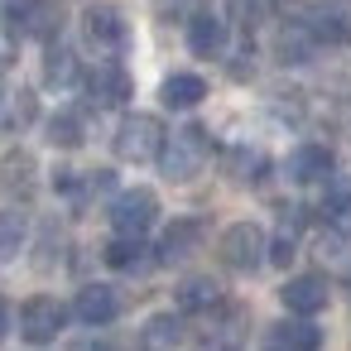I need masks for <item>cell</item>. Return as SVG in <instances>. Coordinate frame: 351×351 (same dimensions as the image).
Instances as JSON below:
<instances>
[{
    "mask_svg": "<svg viewBox=\"0 0 351 351\" xmlns=\"http://www.w3.org/2000/svg\"><path fill=\"white\" fill-rule=\"evenodd\" d=\"M212 159V135L202 130V125H183V130H173V135H164V149H159V173L169 178V183H188V178H197L202 173V164Z\"/></svg>",
    "mask_w": 351,
    "mask_h": 351,
    "instance_id": "obj_1",
    "label": "cell"
},
{
    "mask_svg": "<svg viewBox=\"0 0 351 351\" xmlns=\"http://www.w3.org/2000/svg\"><path fill=\"white\" fill-rule=\"evenodd\" d=\"M164 135H169V130H164L159 116L135 111V116H125V121L116 125L111 149H116V159H125V164H154L159 149H164Z\"/></svg>",
    "mask_w": 351,
    "mask_h": 351,
    "instance_id": "obj_2",
    "label": "cell"
},
{
    "mask_svg": "<svg viewBox=\"0 0 351 351\" xmlns=\"http://www.w3.org/2000/svg\"><path fill=\"white\" fill-rule=\"evenodd\" d=\"M265 241H269V236H265L255 221H231V226L221 231V241H217V255H221L226 269L250 274V269L265 265Z\"/></svg>",
    "mask_w": 351,
    "mask_h": 351,
    "instance_id": "obj_3",
    "label": "cell"
},
{
    "mask_svg": "<svg viewBox=\"0 0 351 351\" xmlns=\"http://www.w3.org/2000/svg\"><path fill=\"white\" fill-rule=\"evenodd\" d=\"M82 39H87L97 53H125L130 25H125V15H121V5H111V0L87 5V10H82Z\"/></svg>",
    "mask_w": 351,
    "mask_h": 351,
    "instance_id": "obj_4",
    "label": "cell"
},
{
    "mask_svg": "<svg viewBox=\"0 0 351 351\" xmlns=\"http://www.w3.org/2000/svg\"><path fill=\"white\" fill-rule=\"evenodd\" d=\"M63 327H68V308H63L53 293H34V298H25V308H20V337H25L29 346L53 341Z\"/></svg>",
    "mask_w": 351,
    "mask_h": 351,
    "instance_id": "obj_5",
    "label": "cell"
},
{
    "mask_svg": "<svg viewBox=\"0 0 351 351\" xmlns=\"http://www.w3.org/2000/svg\"><path fill=\"white\" fill-rule=\"evenodd\" d=\"M154 221H159V197H154L149 188H125V193H116V202H111V226H116V236H145Z\"/></svg>",
    "mask_w": 351,
    "mask_h": 351,
    "instance_id": "obj_6",
    "label": "cell"
},
{
    "mask_svg": "<svg viewBox=\"0 0 351 351\" xmlns=\"http://www.w3.org/2000/svg\"><path fill=\"white\" fill-rule=\"evenodd\" d=\"M82 82H87L92 106H125L130 92H135V82H130V73H125L121 63H97Z\"/></svg>",
    "mask_w": 351,
    "mask_h": 351,
    "instance_id": "obj_7",
    "label": "cell"
},
{
    "mask_svg": "<svg viewBox=\"0 0 351 351\" xmlns=\"http://www.w3.org/2000/svg\"><path fill=\"white\" fill-rule=\"evenodd\" d=\"M332 169H337V159H332V149H327V145H298V149L289 154V164H284L289 183H298V188L327 183V178H332Z\"/></svg>",
    "mask_w": 351,
    "mask_h": 351,
    "instance_id": "obj_8",
    "label": "cell"
},
{
    "mask_svg": "<svg viewBox=\"0 0 351 351\" xmlns=\"http://www.w3.org/2000/svg\"><path fill=\"white\" fill-rule=\"evenodd\" d=\"M73 317L87 322V327H106V322H116V317H121V298H116V289H111V284H82L77 298H73Z\"/></svg>",
    "mask_w": 351,
    "mask_h": 351,
    "instance_id": "obj_9",
    "label": "cell"
},
{
    "mask_svg": "<svg viewBox=\"0 0 351 351\" xmlns=\"http://www.w3.org/2000/svg\"><path fill=\"white\" fill-rule=\"evenodd\" d=\"M34 188H39V164H34V154H29V149H10L5 159H0V193L29 202Z\"/></svg>",
    "mask_w": 351,
    "mask_h": 351,
    "instance_id": "obj_10",
    "label": "cell"
},
{
    "mask_svg": "<svg viewBox=\"0 0 351 351\" xmlns=\"http://www.w3.org/2000/svg\"><path fill=\"white\" fill-rule=\"evenodd\" d=\"M317 346H322V327L313 317H298V313L274 322L265 337V351H317Z\"/></svg>",
    "mask_w": 351,
    "mask_h": 351,
    "instance_id": "obj_11",
    "label": "cell"
},
{
    "mask_svg": "<svg viewBox=\"0 0 351 351\" xmlns=\"http://www.w3.org/2000/svg\"><path fill=\"white\" fill-rule=\"evenodd\" d=\"M197 241H202V221L197 217H178V221L164 226V236L154 245V260L159 265H178V260H188L197 250Z\"/></svg>",
    "mask_w": 351,
    "mask_h": 351,
    "instance_id": "obj_12",
    "label": "cell"
},
{
    "mask_svg": "<svg viewBox=\"0 0 351 351\" xmlns=\"http://www.w3.org/2000/svg\"><path fill=\"white\" fill-rule=\"evenodd\" d=\"M279 303H284L289 313H298V317H313V313L327 308V279H322V274H293V279L279 289Z\"/></svg>",
    "mask_w": 351,
    "mask_h": 351,
    "instance_id": "obj_13",
    "label": "cell"
},
{
    "mask_svg": "<svg viewBox=\"0 0 351 351\" xmlns=\"http://www.w3.org/2000/svg\"><path fill=\"white\" fill-rule=\"evenodd\" d=\"M303 29L313 34V44H351V10L346 5H313L303 15Z\"/></svg>",
    "mask_w": 351,
    "mask_h": 351,
    "instance_id": "obj_14",
    "label": "cell"
},
{
    "mask_svg": "<svg viewBox=\"0 0 351 351\" xmlns=\"http://www.w3.org/2000/svg\"><path fill=\"white\" fill-rule=\"evenodd\" d=\"M188 49L197 58H221V49H226V20L212 15V10H197L188 20Z\"/></svg>",
    "mask_w": 351,
    "mask_h": 351,
    "instance_id": "obj_15",
    "label": "cell"
},
{
    "mask_svg": "<svg viewBox=\"0 0 351 351\" xmlns=\"http://www.w3.org/2000/svg\"><path fill=\"white\" fill-rule=\"evenodd\" d=\"M77 82H82L77 53H73L68 44H58V39H49V49H44V87L68 92V87H77Z\"/></svg>",
    "mask_w": 351,
    "mask_h": 351,
    "instance_id": "obj_16",
    "label": "cell"
},
{
    "mask_svg": "<svg viewBox=\"0 0 351 351\" xmlns=\"http://www.w3.org/2000/svg\"><path fill=\"white\" fill-rule=\"evenodd\" d=\"M202 97H207V82H202L197 73H169L164 87H159V101H164L169 111H193Z\"/></svg>",
    "mask_w": 351,
    "mask_h": 351,
    "instance_id": "obj_17",
    "label": "cell"
},
{
    "mask_svg": "<svg viewBox=\"0 0 351 351\" xmlns=\"http://www.w3.org/2000/svg\"><path fill=\"white\" fill-rule=\"evenodd\" d=\"M317 217L332 231H351V183L346 178H327V188L317 197Z\"/></svg>",
    "mask_w": 351,
    "mask_h": 351,
    "instance_id": "obj_18",
    "label": "cell"
},
{
    "mask_svg": "<svg viewBox=\"0 0 351 351\" xmlns=\"http://www.w3.org/2000/svg\"><path fill=\"white\" fill-rule=\"evenodd\" d=\"M221 303L226 298H221L217 279H207V274H193L178 284V313H217Z\"/></svg>",
    "mask_w": 351,
    "mask_h": 351,
    "instance_id": "obj_19",
    "label": "cell"
},
{
    "mask_svg": "<svg viewBox=\"0 0 351 351\" xmlns=\"http://www.w3.org/2000/svg\"><path fill=\"white\" fill-rule=\"evenodd\" d=\"M106 265L135 274V269L154 265V250L145 245V236H111V245H106Z\"/></svg>",
    "mask_w": 351,
    "mask_h": 351,
    "instance_id": "obj_20",
    "label": "cell"
},
{
    "mask_svg": "<svg viewBox=\"0 0 351 351\" xmlns=\"http://www.w3.org/2000/svg\"><path fill=\"white\" fill-rule=\"evenodd\" d=\"M221 169H226L231 183H260V178L269 173V159H265L260 149H250V145H236V149H226Z\"/></svg>",
    "mask_w": 351,
    "mask_h": 351,
    "instance_id": "obj_21",
    "label": "cell"
},
{
    "mask_svg": "<svg viewBox=\"0 0 351 351\" xmlns=\"http://www.w3.org/2000/svg\"><path fill=\"white\" fill-rule=\"evenodd\" d=\"M140 341H145V351H178L183 346V317L178 313H154L145 322Z\"/></svg>",
    "mask_w": 351,
    "mask_h": 351,
    "instance_id": "obj_22",
    "label": "cell"
},
{
    "mask_svg": "<svg viewBox=\"0 0 351 351\" xmlns=\"http://www.w3.org/2000/svg\"><path fill=\"white\" fill-rule=\"evenodd\" d=\"M44 135H49L53 149H77L87 140V121H82V111H53L44 121Z\"/></svg>",
    "mask_w": 351,
    "mask_h": 351,
    "instance_id": "obj_23",
    "label": "cell"
},
{
    "mask_svg": "<svg viewBox=\"0 0 351 351\" xmlns=\"http://www.w3.org/2000/svg\"><path fill=\"white\" fill-rule=\"evenodd\" d=\"M313 49H317V44H313V34L303 29V20H293V25L279 29V58H284V63H308Z\"/></svg>",
    "mask_w": 351,
    "mask_h": 351,
    "instance_id": "obj_24",
    "label": "cell"
},
{
    "mask_svg": "<svg viewBox=\"0 0 351 351\" xmlns=\"http://www.w3.org/2000/svg\"><path fill=\"white\" fill-rule=\"evenodd\" d=\"M25 236H29L25 212H0V265L15 260V255L25 250Z\"/></svg>",
    "mask_w": 351,
    "mask_h": 351,
    "instance_id": "obj_25",
    "label": "cell"
},
{
    "mask_svg": "<svg viewBox=\"0 0 351 351\" xmlns=\"http://www.w3.org/2000/svg\"><path fill=\"white\" fill-rule=\"evenodd\" d=\"M34 10H39V0H0V29L5 34H29L34 29Z\"/></svg>",
    "mask_w": 351,
    "mask_h": 351,
    "instance_id": "obj_26",
    "label": "cell"
},
{
    "mask_svg": "<svg viewBox=\"0 0 351 351\" xmlns=\"http://www.w3.org/2000/svg\"><path fill=\"white\" fill-rule=\"evenodd\" d=\"M298 255V245H293V231H279L274 241H265V260L269 265H279V269H289V260Z\"/></svg>",
    "mask_w": 351,
    "mask_h": 351,
    "instance_id": "obj_27",
    "label": "cell"
},
{
    "mask_svg": "<svg viewBox=\"0 0 351 351\" xmlns=\"http://www.w3.org/2000/svg\"><path fill=\"white\" fill-rule=\"evenodd\" d=\"M15 125V92L0 82V130H10Z\"/></svg>",
    "mask_w": 351,
    "mask_h": 351,
    "instance_id": "obj_28",
    "label": "cell"
},
{
    "mask_svg": "<svg viewBox=\"0 0 351 351\" xmlns=\"http://www.w3.org/2000/svg\"><path fill=\"white\" fill-rule=\"evenodd\" d=\"M73 351H116V346H111V341H77Z\"/></svg>",
    "mask_w": 351,
    "mask_h": 351,
    "instance_id": "obj_29",
    "label": "cell"
},
{
    "mask_svg": "<svg viewBox=\"0 0 351 351\" xmlns=\"http://www.w3.org/2000/svg\"><path fill=\"white\" fill-rule=\"evenodd\" d=\"M5 332H10V308H5V298H0V341H5Z\"/></svg>",
    "mask_w": 351,
    "mask_h": 351,
    "instance_id": "obj_30",
    "label": "cell"
},
{
    "mask_svg": "<svg viewBox=\"0 0 351 351\" xmlns=\"http://www.w3.org/2000/svg\"><path fill=\"white\" fill-rule=\"evenodd\" d=\"M197 351H236V346H226V341H217V337H212V341H202Z\"/></svg>",
    "mask_w": 351,
    "mask_h": 351,
    "instance_id": "obj_31",
    "label": "cell"
},
{
    "mask_svg": "<svg viewBox=\"0 0 351 351\" xmlns=\"http://www.w3.org/2000/svg\"><path fill=\"white\" fill-rule=\"evenodd\" d=\"M0 63H5V53H0Z\"/></svg>",
    "mask_w": 351,
    "mask_h": 351,
    "instance_id": "obj_32",
    "label": "cell"
},
{
    "mask_svg": "<svg viewBox=\"0 0 351 351\" xmlns=\"http://www.w3.org/2000/svg\"><path fill=\"white\" fill-rule=\"evenodd\" d=\"M346 289H351V279H346Z\"/></svg>",
    "mask_w": 351,
    "mask_h": 351,
    "instance_id": "obj_33",
    "label": "cell"
}]
</instances>
